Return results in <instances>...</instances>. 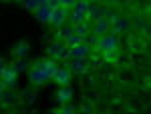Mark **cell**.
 I'll return each instance as SVG.
<instances>
[{
    "label": "cell",
    "mask_w": 151,
    "mask_h": 114,
    "mask_svg": "<svg viewBox=\"0 0 151 114\" xmlns=\"http://www.w3.org/2000/svg\"><path fill=\"white\" fill-rule=\"evenodd\" d=\"M91 32L97 34V36L111 32V20H109V16H101V18L93 20V24H91Z\"/></svg>",
    "instance_id": "9c48e42d"
},
{
    "label": "cell",
    "mask_w": 151,
    "mask_h": 114,
    "mask_svg": "<svg viewBox=\"0 0 151 114\" xmlns=\"http://www.w3.org/2000/svg\"><path fill=\"white\" fill-rule=\"evenodd\" d=\"M87 8H89V0H79V2L70 8V12L79 14V16H83V18L87 20Z\"/></svg>",
    "instance_id": "ac0fdd59"
},
{
    "label": "cell",
    "mask_w": 151,
    "mask_h": 114,
    "mask_svg": "<svg viewBox=\"0 0 151 114\" xmlns=\"http://www.w3.org/2000/svg\"><path fill=\"white\" fill-rule=\"evenodd\" d=\"M109 20H111V32L113 34L129 32V28H131V24L125 16H109Z\"/></svg>",
    "instance_id": "ba28073f"
},
{
    "label": "cell",
    "mask_w": 151,
    "mask_h": 114,
    "mask_svg": "<svg viewBox=\"0 0 151 114\" xmlns=\"http://www.w3.org/2000/svg\"><path fill=\"white\" fill-rule=\"evenodd\" d=\"M0 80L4 82V88H16L18 86V70L14 68V64H4V68L0 72Z\"/></svg>",
    "instance_id": "277c9868"
},
{
    "label": "cell",
    "mask_w": 151,
    "mask_h": 114,
    "mask_svg": "<svg viewBox=\"0 0 151 114\" xmlns=\"http://www.w3.org/2000/svg\"><path fill=\"white\" fill-rule=\"evenodd\" d=\"M73 86L70 84H65V86H60L58 88V92H57V100L58 102H70L73 100Z\"/></svg>",
    "instance_id": "9a60e30c"
},
{
    "label": "cell",
    "mask_w": 151,
    "mask_h": 114,
    "mask_svg": "<svg viewBox=\"0 0 151 114\" xmlns=\"http://www.w3.org/2000/svg\"><path fill=\"white\" fill-rule=\"evenodd\" d=\"M97 2H99V0H97Z\"/></svg>",
    "instance_id": "f1b7e54d"
},
{
    "label": "cell",
    "mask_w": 151,
    "mask_h": 114,
    "mask_svg": "<svg viewBox=\"0 0 151 114\" xmlns=\"http://www.w3.org/2000/svg\"><path fill=\"white\" fill-rule=\"evenodd\" d=\"M20 4H22L28 12H35L36 8H38V2H36V0H20Z\"/></svg>",
    "instance_id": "7402d4cb"
},
{
    "label": "cell",
    "mask_w": 151,
    "mask_h": 114,
    "mask_svg": "<svg viewBox=\"0 0 151 114\" xmlns=\"http://www.w3.org/2000/svg\"><path fill=\"white\" fill-rule=\"evenodd\" d=\"M47 54L52 60H65L69 58V46L65 44V40H52L47 46Z\"/></svg>",
    "instance_id": "3957f363"
},
{
    "label": "cell",
    "mask_w": 151,
    "mask_h": 114,
    "mask_svg": "<svg viewBox=\"0 0 151 114\" xmlns=\"http://www.w3.org/2000/svg\"><path fill=\"white\" fill-rule=\"evenodd\" d=\"M77 110H81V112H93L95 108H93V104H89V102H85V104H81Z\"/></svg>",
    "instance_id": "603a6c76"
},
{
    "label": "cell",
    "mask_w": 151,
    "mask_h": 114,
    "mask_svg": "<svg viewBox=\"0 0 151 114\" xmlns=\"http://www.w3.org/2000/svg\"><path fill=\"white\" fill-rule=\"evenodd\" d=\"M26 74H28V82L32 84V86H45L50 76L47 74V70H45V64H42V58L40 60H35L32 64H30V68L26 70Z\"/></svg>",
    "instance_id": "6da1fadb"
},
{
    "label": "cell",
    "mask_w": 151,
    "mask_h": 114,
    "mask_svg": "<svg viewBox=\"0 0 151 114\" xmlns=\"http://www.w3.org/2000/svg\"><path fill=\"white\" fill-rule=\"evenodd\" d=\"M70 76H73V72L69 66H58V70L50 76V80L57 82L58 86H65V84H70Z\"/></svg>",
    "instance_id": "30bf717a"
},
{
    "label": "cell",
    "mask_w": 151,
    "mask_h": 114,
    "mask_svg": "<svg viewBox=\"0 0 151 114\" xmlns=\"http://www.w3.org/2000/svg\"><path fill=\"white\" fill-rule=\"evenodd\" d=\"M69 68L73 74H87L89 72V60L87 58H73V62L69 64Z\"/></svg>",
    "instance_id": "8fae6325"
},
{
    "label": "cell",
    "mask_w": 151,
    "mask_h": 114,
    "mask_svg": "<svg viewBox=\"0 0 151 114\" xmlns=\"http://www.w3.org/2000/svg\"><path fill=\"white\" fill-rule=\"evenodd\" d=\"M4 64H6V62H4V58L0 56V72H2V68H4Z\"/></svg>",
    "instance_id": "4316f807"
},
{
    "label": "cell",
    "mask_w": 151,
    "mask_h": 114,
    "mask_svg": "<svg viewBox=\"0 0 151 114\" xmlns=\"http://www.w3.org/2000/svg\"><path fill=\"white\" fill-rule=\"evenodd\" d=\"M105 4H107V6H109V4H113V2H115V0H103Z\"/></svg>",
    "instance_id": "83f0119b"
},
{
    "label": "cell",
    "mask_w": 151,
    "mask_h": 114,
    "mask_svg": "<svg viewBox=\"0 0 151 114\" xmlns=\"http://www.w3.org/2000/svg\"><path fill=\"white\" fill-rule=\"evenodd\" d=\"M16 100H18L16 88H6V90H4V94H2V100H0V104H4V106H10V104H14Z\"/></svg>",
    "instance_id": "2e32d148"
},
{
    "label": "cell",
    "mask_w": 151,
    "mask_h": 114,
    "mask_svg": "<svg viewBox=\"0 0 151 114\" xmlns=\"http://www.w3.org/2000/svg\"><path fill=\"white\" fill-rule=\"evenodd\" d=\"M55 112H60V114H73L77 112V106H73L70 102H60L58 108H55Z\"/></svg>",
    "instance_id": "44dd1931"
},
{
    "label": "cell",
    "mask_w": 151,
    "mask_h": 114,
    "mask_svg": "<svg viewBox=\"0 0 151 114\" xmlns=\"http://www.w3.org/2000/svg\"><path fill=\"white\" fill-rule=\"evenodd\" d=\"M42 64H45V70H47L48 76H52L55 72L58 70V60H52V58H42Z\"/></svg>",
    "instance_id": "d6986e66"
},
{
    "label": "cell",
    "mask_w": 151,
    "mask_h": 114,
    "mask_svg": "<svg viewBox=\"0 0 151 114\" xmlns=\"http://www.w3.org/2000/svg\"><path fill=\"white\" fill-rule=\"evenodd\" d=\"M36 2H38V6H47V4H50L48 0H36Z\"/></svg>",
    "instance_id": "484cf974"
},
{
    "label": "cell",
    "mask_w": 151,
    "mask_h": 114,
    "mask_svg": "<svg viewBox=\"0 0 151 114\" xmlns=\"http://www.w3.org/2000/svg\"><path fill=\"white\" fill-rule=\"evenodd\" d=\"M93 48H95V50H99V52H107V50L119 48V36L113 34V32H107V34L97 36Z\"/></svg>",
    "instance_id": "7a4b0ae2"
},
{
    "label": "cell",
    "mask_w": 151,
    "mask_h": 114,
    "mask_svg": "<svg viewBox=\"0 0 151 114\" xmlns=\"http://www.w3.org/2000/svg\"><path fill=\"white\" fill-rule=\"evenodd\" d=\"M10 54L14 58H22V56H26L28 54V42L26 40H18L16 44L10 48Z\"/></svg>",
    "instance_id": "5bb4252c"
},
{
    "label": "cell",
    "mask_w": 151,
    "mask_h": 114,
    "mask_svg": "<svg viewBox=\"0 0 151 114\" xmlns=\"http://www.w3.org/2000/svg\"><path fill=\"white\" fill-rule=\"evenodd\" d=\"M101 16H109V10H107V4L101 6L97 0H89V8H87V20H97Z\"/></svg>",
    "instance_id": "8992f818"
},
{
    "label": "cell",
    "mask_w": 151,
    "mask_h": 114,
    "mask_svg": "<svg viewBox=\"0 0 151 114\" xmlns=\"http://www.w3.org/2000/svg\"><path fill=\"white\" fill-rule=\"evenodd\" d=\"M4 90H6V88H4V82L0 80V100H2V94H4Z\"/></svg>",
    "instance_id": "d4e9b609"
},
{
    "label": "cell",
    "mask_w": 151,
    "mask_h": 114,
    "mask_svg": "<svg viewBox=\"0 0 151 114\" xmlns=\"http://www.w3.org/2000/svg\"><path fill=\"white\" fill-rule=\"evenodd\" d=\"M52 4H47V6H38L32 14H35V18L38 20V22H42V24H48V20H50V12H52Z\"/></svg>",
    "instance_id": "7c38bea8"
},
{
    "label": "cell",
    "mask_w": 151,
    "mask_h": 114,
    "mask_svg": "<svg viewBox=\"0 0 151 114\" xmlns=\"http://www.w3.org/2000/svg\"><path fill=\"white\" fill-rule=\"evenodd\" d=\"M73 28H75V32H77V34L81 36L83 40H85V38H87V36L91 34V24H89V20H83V22L75 24V26H73Z\"/></svg>",
    "instance_id": "e0dca14e"
},
{
    "label": "cell",
    "mask_w": 151,
    "mask_h": 114,
    "mask_svg": "<svg viewBox=\"0 0 151 114\" xmlns=\"http://www.w3.org/2000/svg\"><path fill=\"white\" fill-rule=\"evenodd\" d=\"M18 98H20V102L22 104H32L35 102V98H36V86H26L20 94H18Z\"/></svg>",
    "instance_id": "4fadbf2b"
},
{
    "label": "cell",
    "mask_w": 151,
    "mask_h": 114,
    "mask_svg": "<svg viewBox=\"0 0 151 114\" xmlns=\"http://www.w3.org/2000/svg\"><path fill=\"white\" fill-rule=\"evenodd\" d=\"M12 64H14V68L18 70V74H20V72H26V70L30 68V62L26 60V56H22V58H14V62H12Z\"/></svg>",
    "instance_id": "ffe728a7"
},
{
    "label": "cell",
    "mask_w": 151,
    "mask_h": 114,
    "mask_svg": "<svg viewBox=\"0 0 151 114\" xmlns=\"http://www.w3.org/2000/svg\"><path fill=\"white\" fill-rule=\"evenodd\" d=\"M91 50H93V46L89 44V42H85V40H81L79 44L69 48V56L70 58H89Z\"/></svg>",
    "instance_id": "52a82bcc"
},
{
    "label": "cell",
    "mask_w": 151,
    "mask_h": 114,
    "mask_svg": "<svg viewBox=\"0 0 151 114\" xmlns=\"http://www.w3.org/2000/svg\"><path fill=\"white\" fill-rule=\"evenodd\" d=\"M77 2H79V0H58V4H60V6H67V8H73Z\"/></svg>",
    "instance_id": "cb8c5ba5"
},
{
    "label": "cell",
    "mask_w": 151,
    "mask_h": 114,
    "mask_svg": "<svg viewBox=\"0 0 151 114\" xmlns=\"http://www.w3.org/2000/svg\"><path fill=\"white\" fill-rule=\"evenodd\" d=\"M69 14H70V8L58 4V6H55L52 12H50V20H48V24H50V26H63L65 20L69 18Z\"/></svg>",
    "instance_id": "5b68a950"
}]
</instances>
